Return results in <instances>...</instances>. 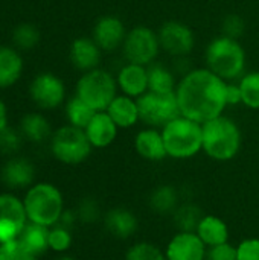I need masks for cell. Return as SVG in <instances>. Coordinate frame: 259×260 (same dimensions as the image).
I'll use <instances>...</instances> for the list:
<instances>
[{
    "label": "cell",
    "instance_id": "28",
    "mask_svg": "<svg viewBox=\"0 0 259 260\" xmlns=\"http://www.w3.org/2000/svg\"><path fill=\"white\" fill-rule=\"evenodd\" d=\"M96 113L98 111H95L87 102H84L76 94L66 105V116H67L69 125L81 128V129L87 128V125L90 123V120L93 119Z\"/></svg>",
    "mask_w": 259,
    "mask_h": 260
},
{
    "label": "cell",
    "instance_id": "27",
    "mask_svg": "<svg viewBox=\"0 0 259 260\" xmlns=\"http://www.w3.org/2000/svg\"><path fill=\"white\" fill-rule=\"evenodd\" d=\"M179 195L172 186H159L150 197V207L153 212L159 215H169L174 213L177 209Z\"/></svg>",
    "mask_w": 259,
    "mask_h": 260
},
{
    "label": "cell",
    "instance_id": "20",
    "mask_svg": "<svg viewBox=\"0 0 259 260\" xmlns=\"http://www.w3.org/2000/svg\"><path fill=\"white\" fill-rule=\"evenodd\" d=\"M104 225L111 236L118 239H128L137 232L139 221L137 216L130 209L114 207L105 213Z\"/></svg>",
    "mask_w": 259,
    "mask_h": 260
},
{
    "label": "cell",
    "instance_id": "1",
    "mask_svg": "<svg viewBox=\"0 0 259 260\" xmlns=\"http://www.w3.org/2000/svg\"><path fill=\"white\" fill-rule=\"evenodd\" d=\"M226 87L227 82L208 67L188 72L176 88L182 116L202 125L221 116L227 107Z\"/></svg>",
    "mask_w": 259,
    "mask_h": 260
},
{
    "label": "cell",
    "instance_id": "10",
    "mask_svg": "<svg viewBox=\"0 0 259 260\" xmlns=\"http://www.w3.org/2000/svg\"><path fill=\"white\" fill-rule=\"evenodd\" d=\"M27 224L24 204L15 195L0 193V244L14 241Z\"/></svg>",
    "mask_w": 259,
    "mask_h": 260
},
{
    "label": "cell",
    "instance_id": "7",
    "mask_svg": "<svg viewBox=\"0 0 259 260\" xmlns=\"http://www.w3.org/2000/svg\"><path fill=\"white\" fill-rule=\"evenodd\" d=\"M137 101L139 119L150 128H163L171 120L182 116L180 107L174 93H154L147 91Z\"/></svg>",
    "mask_w": 259,
    "mask_h": 260
},
{
    "label": "cell",
    "instance_id": "29",
    "mask_svg": "<svg viewBox=\"0 0 259 260\" xmlns=\"http://www.w3.org/2000/svg\"><path fill=\"white\" fill-rule=\"evenodd\" d=\"M174 222L179 229V232H197V227L205 216L200 210V207L194 204H185L180 209H177L174 213Z\"/></svg>",
    "mask_w": 259,
    "mask_h": 260
},
{
    "label": "cell",
    "instance_id": "30",
    "mask_svg": "<svg viewBox=\"0 0 259 260\" xmlns=\"http://www.w3.org/2000/svg\"><path fill=\"white\" fill-rule=\"evenodd\" d=\"M238 85L241 88V104L250 110H259V72L243 75Z\"/></svg>",
    "mask_w": 259,
    "mask_h": 260
},
{
    "label": "cell",
    "instance_id": "41",
    "mask_svg": "<svg viewBox=\"0 0 259 260\" xmlns=\"http://www.w3.org/2000/svg\"><path fill=\"white\" fill-rule=\"evenodd\" d=\"M76 218H78L76 212H72V210H64V212H63V215H61V218H60V221H58V225H61V227H66V229H70V227L75 224ZM55 225H56V224H55Z\"/></svg>",
    "mask_w": 259,
    "mask_h": 260
},
{
    "label": "cell",
    "instance_id": "23",
    "mask_svg": "<svg viewBox=\"0 0 259 260\" xmlns=\"http://www.w3.org/2000/svg\"><path fill=\"white\" fill-rule=\"evenodd\" d=\"M23 72V59L20 53L8 46H0V88L14 85Z\"/></svg>",
    "mask_w": 259,
    "mask_h": 260
},
{
    "label": "cell",
    "instance_id": "18",
    "mask_svg": "<svg viewBox=\"0 0 259 260\" xmlns=\"http://www.w3.org/2000/svg\"><path fill=\"white\" fill-rule=\"evenodd\" d=\"M136 152L148 161H162L168 157L162 131L157 128H145L134 137Z\"/></svg>",
    "mask_w": 259,
    "mask_h": 260
},
{
    "label": "cell",
    "instance_id": "32",
    "mask_svg": "<svg viewBox=\"0 0 259 260\" xmlns=\"http://www.w3.org/2000/svg\"><path fill=\"white\" fill-rule=\"evenodd\" d=\"M125 260H166V256L151 242H137L127 250Z\"/></svg>",
    "mask_w": 259,
    "mask_h": 260
},
{
    "label": "cell",
    "instance_id": "43",
    "mask_svg": "<svg viewBox=\"0 0 259 260\" xmlns=\"http://www.w3.org/2000/svg\"><path fill=\"white\" fill-rule=\"evenodd\" d=\"M56 260H76V259H73V257H69V256H63V257H60V259H56Z\"/></svg>",
    "mask_w": 259,
    "mask_h": 260
},
{
    "label": "cell",
    "instance_id": "25",
    "mask_svg": "<svg viewBox=\"0 0 259 260\" xmlns=\"http://www.w3.org/2000/svg\"><path fill=\"white\" fill-rule=\"evenodd\" d=\"M20 133L31 142L40 143L50 136V123L38 113H29L21 119Z\"/></svg>",
    "mask_w": 259,
    "mask_h": 260
},
{
    "label": "cell",
    "instance_id": "21",
    "mask_svg": "<svg viewBox=\"0 0 259 260\" xmlns=\"http://www.w3.org/2000/svg\"><path fill=\"white\" fill-rule=\"evenodd\" d=\"M105 111L118 125V128H131L140 120L137 101L125 94L116 96Z\"/></svg>",
    "mask_w": 259,
    "mask_h": 260
},
{
    "label": "cell",
    "instance_id": "2",
    "mask_svg": "<svg viewBox=\"0 0 259 260\" xmlns=\"http://www.w3.org/2000/svg\"><path fill=\"white\" fill-rule=\"evenodd\" d=\"M203 126V151L217 161H229L241 149L243 136L240 126L226 116H218Z\"/></svg>",
    "mask_w": 259,
    "mask_h": 260
},
{
    "label": "cell",
    "instance_id": "13",
    "mask_svg": "<svg viewBox=\"0 0 259 260\" xmlns=\"http://www.w3.org/2000/svg\"><path fill=\"white\" fill-rule=\"evenodd\" d=\"M208 247L192 232H179L166 245V260H205Z\"/></svg>",
    "mask_w": 259,
    "mask_h": 260
},
{
    "label": "cell",
    "instance_id": "15",
    "mask_svg": "<svg viewBox=\"0 0 259 260\" xmlns=\"http://www.w3.org/2000/svg\"><path fill=\"white\" fill-rule=\"evenodd\" d=\"M0 178L2 183L9 189H26L32 186L35 168L27 158L14 157L3 165Z\"/></svg>",
    "mask_w": 259,
    "mask_h": 260
},
{
    "label": "cell",
    "instance_id": "34",
    "mask_svg": "<svg viewBox=\"0 0 259 260\" xmlns=\"http://www.w3.org/2000/svg\"><path fill=\"white\" fill-rule=\"evenodd\" d=\"M72 247V235L70 230L61 225H53L49 232V248L56 253H64Z\"/></svg>",
    "mask_w": 259,
    "mask_h": 260
},
{
    "label": "cell",
    "instance_id": "3",
    "mask_svg": "<svg viewBox=\"0 0 259 260\" xmlns=\"http://www.w3.org/2000/svg\"><path fill=\"white\" fill-rule=\"evenodd\" d=\"M206 66L224 81L241 78L246 69V52L238 40L229 37L214 38L205 52Z\"/></svg>",
    "mask_w": 259,
    "mask_h": 260
},
{
    "label": "cell",
    "instance_id": "38",
    "mask_svg": "<svg viewBox=\"0 0 259 260\" xmlns=\"http://www.w3.org/2000/svg\"><path fill=\"white\" fill-rule=\"evenodd\" d=\"M237 259L238 260H259V239L250 238L240 242L237 247Z\"/></svg>",
    "mask_w": 259,
    "mask_h": 260
},
{
    "label": "cell",
    "instance_id": "6",
    "mask_svg": "<svg viewBox=\"0 0 259 260\" xmlns=\"http://www.w3.org/2000/svg\"><path fill=\"white\" fill-rule=\"evenodd\" d=\"M118 82L104 69L85 72L76 82V96L87 102L95 111H105L118 96Z\"/></svg>",
    "mask_w": 259,
    "mask_h": 260
},
{
    "label": "cell",
    "instance_id": "8",
    "mask_svg": "<svg viewBox=\"0 0 259 260\" xmlns=\"http://www.w3.org/2000/svg\"><path fill=\"white\" fill-rule=\"evenodd\" d=\"M92 143L84 129L67 125L52 136L50 149L53 157L64 165H79L85 161L92 152Z\"/></svg>",
    "mask_w": 259,
    "mask_h": 260
},
{
    "label": "cell",
    "instance_id": "5",
    "mask_svg": "<svg viewBox=\"0 0 259 260\" xmlns=\"http://www.w3.org/2000/svg\"><path fill=\"white\" fill-rule=\"evenodd\" d=\"M27 221L52 227L58 224L64 212V200L60 189L50 183H38L27 189L23 198Z\"/></svg>",
    "mask_w": 259,
    "mask_h": 260
},
{
    "label": "cell",
    "instance_id": "11",
    "mask_svg": "<svg viewBox=\"0 0 259 260\" xmlns=\"http://www.w3.org/2000/svg\"><path fill=\"white\" fill-rule=\"evenodd\" d=\"M157 35L160 47L172 56H185L191 53L195 46V35L192 29L177 20L165 21Z\"/></svg>",
    "mask_w": 259,
    "mask_h": 260
},
{
    "label": "cell",
    "instance_id": "35",
    "mask_svg": "<svg viewBox=\"0 0 259 260\" xmlns=\"http://www.w3.org/2000/svg\"><path fill=\"white\" fill-rule=\"evenodd\" d=\"M21 133L6 126L0 131V151L5 154H14L20 149L21 145Z\"/></svg>",
    "mask_w": 259,
    "mask_h": 260
},
{
    "label": "cell",
    "instance_id": "26",
    "mask_svg": "<svg viewBox=\"0 0 259 260\" xmlns=\"http://www.w3.org/2000/svg\"><path fill=\"white\" fill-rule=\"evenodd\" d=\"M148 91L154 93H174L177 85L169 69L162 64L148 66Z\"/></svg>",
    "mask_w": 259,
    "mask_h": 260
},
{
    "label": "cell",
    "instance_id": "39",
    "mask_svg": "<svg viewBox=\"0 0 259 260\" xmlns=\"http://www.w3.org/2000/svg\"><path fill=\"white\" fill-rule=\"evenodd\" d=\"M205 260H238L237 259V247L227 244H221L217 247H211L206 251Z\"/></svg>",
    "mask_w": 259,
    "mask_h": 260
},
{
    "label": "cell",
    "instance_id": "24",
    "mask_svg": "<svg viewBox=\"0 0 259 260\" xmlns=\"http://www.w3.org/2000/svg\"><path fill=\"white\" fill-rule=\"evenodd\" d=\"M49 232H50V227L27 221V224L24 225L23 232L20 233V236L17 239L32 254L40 256V254L46 253V250L49 248Z\"/></svg>",
    "mask_w": 259,
    "mask_h": 260
},
{
    "label": "cell",
    "instance_id": "31",
    "mask_svg": "<svg viewBox=\"0 0 259 260\" xmlns=\"http://www.w3.org/2000/svg\"><path fill=\"white\" fill-rule=\"evenodd\" d=\"M12 40H14V44H15L17 49L29 50V49H34L38 44V41H40V32H38V29L34 24H31V23H21V24H18L14 29Z\"/></svg>",
    "mask_w": 259,
    "mask_h": 260
},
{
    "label": "cell",
    "instance_id": "17",
    "mask_svg": "<svg viewBox=\"0 0 259 260\" xmlns=\"http://www.w3.org/2000/svg\"><path fill=\"white\" fill-rule=\"evenodd\" d=\"M69 58L73 67L82 72L98 69L101 59V47L95 43L93 38L79 37L72 41L69 49Z\"/></svg>",
    "mask_w": 259,
    "mask_h": 260
},
{
    "label": "cell",
    "instance_id": "14",
    "mask_svg": "<svg viewBox=\"0 0 259 260\" xmlns=\"http://www.w3.org/2000/svg\"><path fill=\"white\" fill-rule=\"evenodd\" d=\"M127 37L125 26L121 18L114 15L101 17L93 27V40L101 47V50H116L124 44Z\"/></svg>",
    "mask_w": 259,
    "mask_h": 260
},
{
    "label": "cell",
    "instance_id": "42",
    "mask_svg": "<svg viewBox=\"0 0 259 260\" xmlns=\"http://www.w3.org/2000/svg\"><path fill=\"white\" fill-rule=\"evenodd\" d=\"M8 126V110L5 102L0 99V131Z\"/></svg>",
    "mask_w": 259,
    "mask_h": 260
},
{
    "label": "cell",
    "instance_id": "36",
    "mask_svg": "<svg viewBox=\"0 0 259 260\" xmlns=\"http://www.w3.org/2000/svg\"><path fill=\"white\" fill-rule=\"evenodd\" d=\"M99 206L98 203L93 200V198H84L78 209H76V215H78V219L84 224H92L95 222L98 218H99Z\"/></svg>",
    "mask_w": 259,
    "mask_h": 260
},
{
    "label": "cell",
    "instance_id": "37",
    "mask_svg": "<svg viewBox=\"0 0 259 260\" xmlns=\"http://www.w3.org/2000/svg\"><path fill=\"white\" fill-rule=\"evenodd\" d=\"M244 30H246V23L240 15L231 14L224 18V21H223V35L224 37L240 40L243 37Z\"/></svg>",
    "mask_w": 259,
    "mask_h": 260
},
{
    "label": "cell",
    "instance_id": "22",
    "mask_svg": "<svg viewBox=\"0 0 259 260\" xmlns=\"http://www.w3.org/2000/svg\"><path fill=\"white\" fill-rule=\"evenodd\" d=\"M195 233L208 248L229 242V227L221 218L215 215H205Z\"/></svg>",
    "mask_w": 259,
    "mask_h": 260
},
{
    "label": "cell",
    "instance_id": "9",
    "mask_svg": "<svg viewBox=\"0 0 259 260\" xmlns=\"http://www.w3.org/2000/svg\"><path fill=\"white\" fill-rule=\"evenodd\" d=\"M160 41L157 32L147 26H136L130 32L122 44L124 56L131 64L150 66L160 52Z\"/></svg>",
    "mask_w": 259,
    "mask_h": 260
},
{
    "label": "cell",
    "instance_id": "33",
    "mask_svg": "<svg viewBox=\"0 0 259 260\" xmlns=\"http://www.w3.org/2000/svg\"><path fill=\"white\" fill-rule=\"evenodd\" d=\"M0 260H37L18 239L0 244Z\"/></svg>",
    "mask_w": 259,
    "mask_h": 260
},
{
    "label": "cell",
    "instance_id": "16",
    "mask_svg": "<svg viewBox=\"0 0 259 260\" xmlns=\"http://www.w3.org/2000/svg\"><path fill=\"white\" fill-rule=\"evenodd\" d=\"M116 82L125 96L137 99L148 91V70L145 66L128 62L119 70Z\"/></svg>",
    "mask_w": 259,
    "mask_h": 260
},
{
    "label": "cell",
    "instance_id": "19",
    "mask_svg": "<svg viewBox=\"0 0 259 260\" xmlns=\"http://www.w3.org/2000/svg\"><path fill=\"white\" fill-rule=\"evenodd\" d=\"M118 129L107 111H98L84 131L93 148H107L116 140Z\"/></svg>",
    "mask_w": 259,
    "mask_h": 260
},
{
    "label": "cell",
    "instance_id": "40",
    "mask_svg": "<svg viewBox=\"0 0 259 260\" xmlns=\"http://www.w3.org/2000/svg\"><path fill=\"white\" fill-rule=\"evenodd\" d=\"M226 101H227V105H237V104L243 102L241 88H240L238 84H227V87H226Z\"/></svg>",
    "mask_w": 259,
    "mask_h": 260
},
{
    "label": "cell",
    "instance_id": "12",
    "mask_svg": "<svg viewBox=\"0 0 259 260\" xmlns=\"http://www.w3.org/2000/svg\"><path fill=\"white\" fill-rule=\"evenodd\" d=\"M29 93L37 107L43 110H53L60 107L66 98L64 82L53 73L44 72L34 78Z\"/></svg>",
    "mask_w": 259,
    "mask_h": 260
},
{
    "label": "cell",
    "instance_id": "4",
    "mask_svg": "<svg viewBox=\"0 0 259 260\" xmlns=\"http://www.w3.org/2000/svg\"><path fill=\"white\" fill-rule=\"evenodd\" d=\"M160 131L168 157L186 160L203 151V126L195 120L179 116Z\"/></svg>",
    "mask_w": 259,
    "mask_h": 260
}]
</instances>
